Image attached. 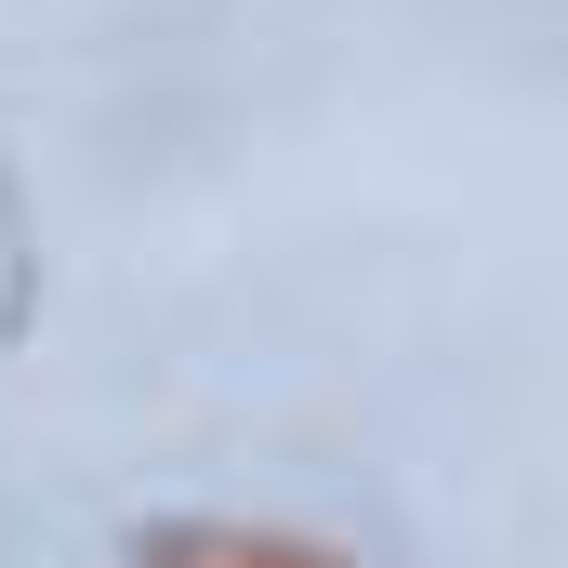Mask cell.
Here are the masks:
<instances>
[{
  "label": "cell",
  "instance_id": "1",
  "mask_svg": "<svg viewBox=\"0 0 568 568\" xmlns=\"http://www.w3.org/2000/svg\"><path fill=\"white\" fill-rule=\"evenodd\" d=\"M145 568H344V556H331V542H304V529H239V516H199V529L145 542Z\"/></svg>",
  "mask_w": 568,
  "mask_h": 568
}]
</instances>
